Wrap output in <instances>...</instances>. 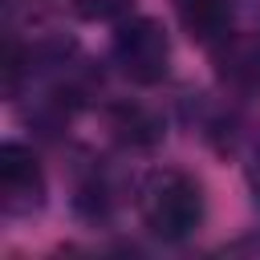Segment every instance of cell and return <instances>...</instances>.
Instances as JSON below:
<instances>
[{"label":"cell","instance_id":"cell-8","mask_svg":"<svg viewBox=\"0 0 260 260\" xmlns=\"http://www.w3.org/2000/svg\"><path fill=\"white\" fill-rule=\"evenodd\" d=\"M248 183H252V195H256V203H260V146H256V154H252V167H248Z\"/></svg>","mask_w":260,"mask_h":260},{"label":"cell","instance_id":"cell-5","mask_svg":"<svg viewBox=\"0 0 260 260\" xmlns=\"http://www.w3.org/2000/svg\"><path fill=\"white\" fill-rule=\"evenodd\" d=\"M106 122H110V134L126 146V150H154L167 134V122L158 118L154 106L146 102H134V98H122L106 110Z\"/></svg>","mask_w":260,"mask_h":260},{"label":"cell","instance_id":"cell-1","mask_svg":"<svg viewBox=\"0 0 260 260\" xmlns=\"http://www.w3.org/2000/svg\"><path fill=\"white\" fill-rule=\"evenodd\" d=\"M134 211L154 240L183 244L207 223V191L183 167H154L134 183Z\"/></svg>","mask_w":260,"mask_h":260},{"label":"cell","instance_id":"cell-2","mask_svg":"<svg viewBox=\"0 0 260 260\" xmlns=\"http://www.w3.org/2000/svg\"><path fill=\"white\" fill-rule=\"evenodd\" d=\"M110 65L138 89L162 85L171 73V37L158 16L130 12L110 32Z\"/></svg>","mask_w":260,"mask_h":260},{"label":"cell","instance_id":"cell-3","mask_svg":"<svg viewBox=\"0 0 260 260\" xmlns=\"http://www.w3.org/2000/svg\"><path fill=\"white\" fill-rule=\"evenodd\" d=\"M49 199V175L32 146L8 138L0 146V215L4 219H28Z\"/></svg>","mask_w":260,"mask_h":260},{"label":"cell","instance_id":"cell-4","mask_svg":"<svg viewBox=\"0 0 260 260\" xmlns=\"http://www.w3.org/2000/svg\"><path fill=\"white\" fill-rule=\"evenodd\" d=\"M215 69L228 89L236 93H260V32H240L232 28L223 41L211 45Z\"/></svg>","mask_w":260,"mask_h":260},{"label":"cell","instance_id":"cell-7","mask_svg":"<svg viewBox=\"0 0 260 260\" xmlns=\"http://www.w3.org/2000/svg\"><path fill=\"white\" fill-rule=\"evenodd\" d=\"M41 8H45V0H4V20H8V28L16 24V20H24V16H41Z\"/></svg>","mask_w":260,"mask_h":260},{"label":"cell","instance_id":"cell-6","mask_svg":"<svg viewBox=\"0 0 260 260\" xmlns=\"http://www.w3.org/2000/svg\"><path fill=\"white\" fill-rule=\"evenodd\" d=\"M69 8L85 24H118L134 12V0H69Z\"/></svg>","mask_w":260,"mask_h":260}]
</instances>
